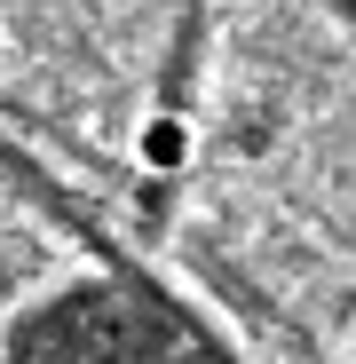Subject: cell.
<instances>
[{"label": "cell", "instance_id": "cell-1", "mask_svg": "<svg viewBox=\"0 0 356 364\" xmlns=\"http://www.w3.org/2000/svg\"><path fill=\"white\" fill-rule=\"evenodd\" d=\"M0 364H230L206 317H190L143 269L111 262L40 293L16 317Z\"/></svg>", "mask_w": 356, "mask_h": 364}]
</instances>
